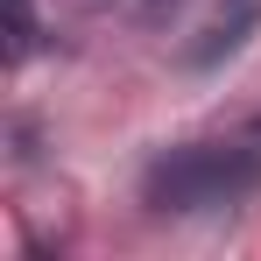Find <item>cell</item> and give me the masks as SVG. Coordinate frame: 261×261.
I'll return each mask as SVG.
<instances>
[{"mask_svg": "<svg viewBox=\"0 0 261 261\" xmlns=\"http://www.w3.org/2000/svg\"><path fill=\"white\" fill-rule=\"evenodd\" d=\"M254 191H261V141H184L141 170V205L176 219L240 205Z\"/></svg>", "mask_w": 261, "mask_h": 261, "instance_id": "cell-1", "label": "cell"}]
</instances>
